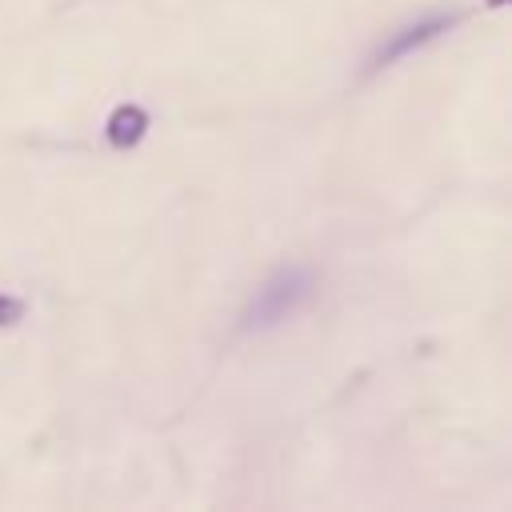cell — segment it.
I'll return each instance as SVG.
<instances>
[{"instance_id": "obj_1", "label": "cell", "mask_w": 512, "mask_h": 512, "mask_svg": "<svg viewBox=\"0 0 512 512\" xmlns=\"http://www.w3.org/2000/svg\"><path fill=\"white\" fill-rule=\"evenodd\" d=\"M308 292H312V272L308 268H296V264L292 268H280V272H272L256 288V296H252V304L244 312V324L248 328H268V324L284 320L288 312H296V304Z\"/></svg>"}, {"instance_id": "obj_2", "label": "cell", "mask_w": 512, "mask_h": 512, "mask_svg": "<svg viewBox=\"0 0 512 512\" xmlns=\"http://www.w3.org/2000/svg\"><path fill=\"white\" fill-rule=\"evenodd\" d=\"M448 24H452V16H428V20H416V24L400 28V32H392V36H388V44H380V52H376V68H384V64H392V60L408 56L412 48L428 44V40H432V36H440Z\"/></svg>"}, {"instance_id": "obj_3", "label": "cell", "mask_w": 512, "mask_h": 512, "mask_svg": "<svg viewBox=\"0 0 512 512\" xmlns=\"http://www.w3.org/2000/svg\"><path fill=\"white\" fill-rule=\"evenodd\" d=\"M144 132H148V112H144L140 104H116V108L108 112V120H104V136H108V144L120 148V152L136 148V144L144 140Z\"/></svg>"}, {"instance_id": "obj_4", "label": "cell", "mask_w": 512, "mask_h": 512, "mask_svg": "<svg viewBox=\"0 0 512 512\" xmlns=\"http://www.w3.org/2000/svg\"><path fill=\"white\" fill-rule=\"evenodd\" d=\"M20 320H24V300L0 292V328H12V324H20Z\"/></svg>"}, {"instance_id": "obj_5", "label": "cell", "mask_w": 512, "mask_h": 512, "mask_svg": "<svg viewBox=\"0 0 512 512\" xmlns=\"http://www.w3.org/2000/svg\"><path fill=\"white\" fill-rule=\"evenodd\" d=\"M504 4H508V0H488V8H504Z\"/></svg>"}]
</instances>
